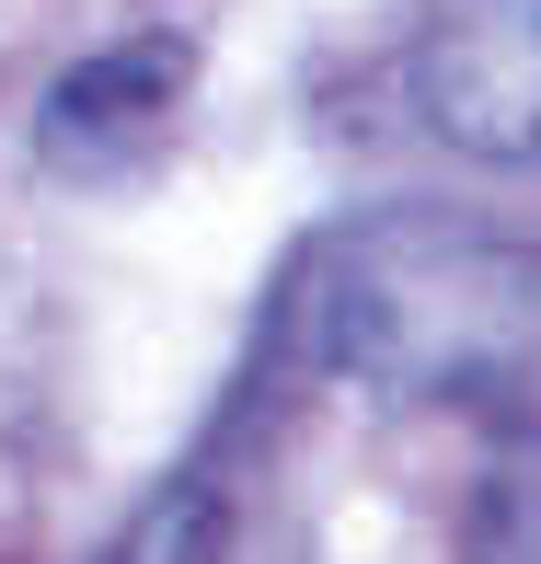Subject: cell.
<instances>
[{
	"label": "cell",
	"mask_w": 541,
	"mask_h": 564,
	"mask_svg": "<svg viewBox=\"0 0 541 564\" xmlns=\"http://www.w3.org/2000/svg\"><path fill=\"white\" fill-rule=\"evenodd\" d=\"M323 357L392 403H461L496 426H541V242L484 219H357L312 289Z\"/></svg>",
	"instance_id": "1"
},
{
	"label": "cell",
	"mask_w": 541,
	"mask_h": 564,
	"mask_svg": "<svg viewBox=\"0 0 541 564\" xmlns=\"http://www.w3.org/2000/svg\"><path fill=\"white\" fill-rule=\"evenodd\" d=\"M415 105L450 150L541 173V0H437L415 46Z\"/></svg>",
	"instance_id": "2"
},
{
	"label": "cell",
	"mask_w": 541,
	"mask_h": 564,
	"mask_svg": "<svg viewBox=\"0 0 541 564\" xmlns=\"http://www.w3.org/2000/svg\"><path fill=\"white\" fill-rule=\"evenodd\" d=\"M185 82H196L185 35H116V46H93V58H69L58 82H46L35 150H46L58 173H127V162L173 127Z\"/></svg>",
	"instance_id": "3"
},
{
	"label": "cell",
	"mask_w": 541,
	"mask_h": 564,
	"mask_svg": "<svg viewBox=\"0 0 541 564\" xmlns=\"http://www.w3.org/2000/svg\"><path fill=\"white\" fill-rule=\"evenodd\" d=\"M105 564H230V507H219V484H208V473L162 484V496L116 530Z\"/></svg>",
	"instance_id": "4"
}]
</instances>
